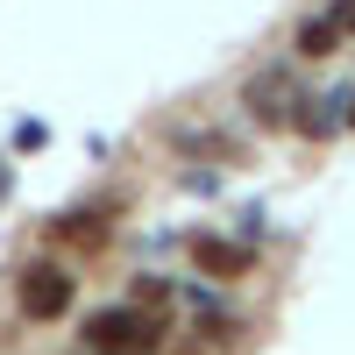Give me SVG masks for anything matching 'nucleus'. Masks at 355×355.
I'll use <instances>...</instances> for the list:
<instances>
[{
    "mask_svg": "<svg viewBox=\"0 0 355 355\" xmlns=\"http://www.w3.org/2000/svg\"><path fill=\"white\" fill-rule=\"evenodd\" d=\"M85 355H157L164 348V313L150 306H100L85 313Z\"/></svg>",
    "mask_w": 355,
    "mask_h": 355,
    "instance_id": "nucleus-1",
    "label": "nucleus"
},
{
    "mask_svg": "<svg viewBox=\"0 0 355 355\" xmlns=\"http://www.w3.org/2000/svg\"><path fill=\"white\" fill-rule=\"evenodd\" d=\"M71 291H78V277L64 270V263H28L21 284H15L21 320H64L71 313Z\"/></svg>",
    "mask_w": 355,
    "mask_h": 355,
    "instance_id": "nucleus-2",
    "label": "nucleus"
},
{
    "mask_svg": "<svg viewBox=\"0 0 355 355\" xmlns=\"http://www.w3.org/2000/svg\"><path fill=\"white\" fill-rule=\"evenodd\" d=\"M242 107H249V121H263V128H291V107H299V93H291L284 71H256L249 93H242Z\"/></svg>",
    "mask_w": 355,
    "mask_h": 355,
    "instance_id": "nucleus-3",
    "label": "nucleus"
},
{
    "mask_svg": "<svg viewBox=\"0 0 355 355\" xmlns=\"http://www.w3.org/2000/svg\"><path fill=\"white\" fill-rule=\"evenodd\" d=\"M192 263H199V270L206 277H249L256 270V242H214V234H199V242H192Z\"/></svg>",
    "mask_w": 355,
    "mask_h": 355,
    "instance_id": "nucleus-4",
    "label": "nucleus"
},
{
    "mask_svg": "<svg viewBox=\"0 0 355 355\" xmlns=\"http://www.w3.org/2000/svg\"><path fill=\"white\" fill-rule=\"evenodd\" d=\"M348 36H341V28L327 21V15H313V21H299V43H291V50H299V57H334Z\"/></svg>",
    "mask_w": 355,
    "mask_h": 355,
    "instance_id": "nucleus-5",
    "label": "nucleus"
},
{
    "mask_svg": "<svg viewBox=\"0 0 355 355\" xmlns=\"http://www.w3.org/2000/svg\"><path fill=\"white\" fill-rule=\"evenodd\" d=\"M57 242H107V214H93V206H78V214H57Z\"/></svg>",
    "mask_w": 355,
    "mask_h": 355,
    "instance_id": "nucleus-6",
    "label": "nucleus"
},
{
    "mask_svg": "<svg viewBox=\"0 0 355 355\" xmlns=\"http://www.w3.org/2000/svg\"><path fill=\"white\" fill-rule=\"evenodd\" d=\"M199 341H234V313H199Z\"/></svg>",
    "mask_w": 355,
    "mask_h": 355,
    "instance_id": "nucleus-7",
    "label": "nucleus"
},
{
    "mask_svg": "<svg viewBox=\"0 0 355 355\" xmlns=\"http://www.w3.org/2000/svg\"><path fill=\"white\" fill-rule=\"evenodd\" d=\"M164 299H171L164 277H135V306H164Z\"/></svg>",
    "mask_w": 355,
    "mask_h": 355,
    "instance_id": "nucleus-8",
    "label": "nucleus"
},
{
    "mask_svg": "<svg viewBox=\"0 0 355 355\" xmlns=\"http://www.w3.org/2000/svg\"><path fill=\"white\" fill-rule=\"evenodd\" d=\"M327 21L341 28V36H355V0H327Z\"/></svg>",
    "mask_w": 355,
    "mask_h": 355,
    "instance_id": "nucleus-9",
    "label": "nucleus"
},
{
    "mask_svg": "<svg viewBox=\"0 0 355 355\" xmlns=\"http://www.w3.org/2000/svg\"><path fill=\"white\" fill-rule=\"evenodd\" d=\"M8 192H15V171H8V164H0V199H8Z\"/></svg>",
    "mask_w": 355,
    "mask_h": 355,
    "instance_id": "nucleus-10",
    "label": "nucleus"
},
{
    "mask_svg": "<svg viewBox=\"0 0 355 355\" xmlns=\"http://www.w3.org/2000/svg\"><path fill=\"white\" fill-rule=\"evenodd\" d=\"M348 128H355V85H348Z\"/></svg>",
    "mask_w": 355,
    "mask_h": 355,
    "instance_id": "nucleus-11",
    "label": "nucleus"
}]
</instances>
